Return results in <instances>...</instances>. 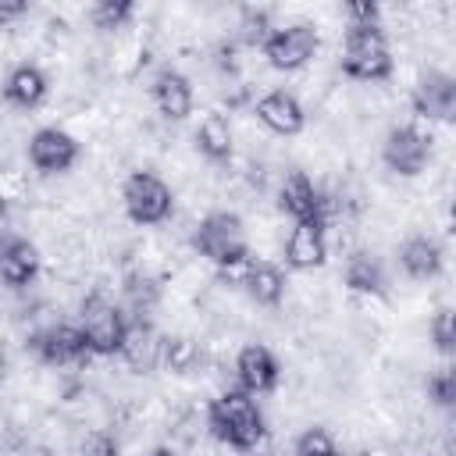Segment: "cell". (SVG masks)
<instances>
[{
    "label": "cell",
    "mask_w": 456,
    "mask_h": 456,
    "mask_svg": "<svg viewBox=\"0 0 456 456\" xmlns=\"http://www.w3.org/2000/svg\"><path fill=\"white\" fill-rule=\"evenodd\" d=\"M285 274L271 264V260H256L253 256V267H249V278H246V299L253 306H264V310H274L281 299H285Z\"/></svg>",
    "instance_id": "44dd1931"
},
{
    "label": "cell",
    "mask_w": 456,
    "mask_h": 456,
    "mask_svg": "<svg viewBox=\"0 0 456 456\" xmlns=\"http://www.w3.org/2000/svg\"><path fill=\"white\" fill-rule=\"evenodd\" d=\"M132 14H135V7H132L128 0H103V4H93V7H89V21H93V28H100V32L128 28Z\"/></svg>",
    "instance_id": "cb8c5ba5"
},
{
    "label": "cell",
    "mask_w": 456,
    "mask_h": 456,
    "mask_svg": "<svg viewBox=\"0 0 456 456\" xmlns=\"http://www.w3.org/2000/svg\"><path fill=\"white\" fill-rule=\"evenodd\" d=\"M392 46L385 39V28H346L342 43V71L356 82H385L392 75Z\"/></svg>",
    "instance_id": "277c9868"
},
{
    "label": "cell",
    "mask_w": 456,
    "mask_h": 456,
    "mask_svg": "<svg viewBox=\"0 0 456 456\" xmlns=\"http://www.w3.org/2000/svg\"><path fill=\"white\" fill-rule=\"evenodd\" d=\"M292 456H342V445H338L335 435H328L324 428H306V431L296 438Z\"/></svg>",
    "instance_id": "484cf974"
},
{
    "label": "cell",
    "mask_w": 456,
    "mask_h": 456,
    "mask_svg": "<svg viewBox=\"0 0 456 456\" xmlns=\"http://www.w3.org/2000/svg\"><path fill=\"white\" fill-rule=\"evenodd\" d=\"M253 114H256V121H260L267 132L285 135V139H289V135H299L303 125H306V110H303L299 96L289 93V89H271V93H264V96L253 103Z\"/></svg>",
    "instance_id": "8fae6325"
},
{
    "label": "cell",
    "mask_w": 456,
    "mask_h": 456,
    "mask_svg": "<svg viewBox=\"0 0 456 456\" xmlns=\"http://www.w3.org/2000/svg\"><path fill=\"white\" fill-rule=\"evenodd\" d=\"M328 260V228L321 221H296L285 235V264L292 271H317Z\"/></svg>",
    "instance_id": "7c38bea8"
},
{
    "label": "cell",
    "mask_w": 456,
    "mask_h": 456,
    "mask_svg": "<svg viewBox=\"0 0 456 456\" xmlns=\"http://www.w3.org/2000/svg\"><path fill=\"white\" fill-rule=\"evenodd\" d=\"M410 103H413V110L424 121H449V125H456V75L442 71V68L424 71L417 78L413 93H410Z\"/></svg>",
    "instance_id": "9c48e42d"
},
{
    "label": "cell",
    "mask_w": 456,
    "mask_h": 456,
    "mask_svg": "<svg viewBox=\"0 0 456 456\" xmlns=\"http://www.w3.org/2000/svg\"><path fill=\"white\" fill-rule=\"evenodd\" d=\"M28 346H32V353H36L46 367H57V370H64V367H68V370L86 367L89 356H93V349H89L82 328H78V324H64V321L50 324V328H43V331H32V335H28Z\"/></svg>",
    "instance_id": "52a82bcc"
},
{
    "label": "cell",
    "mask_w": 456,
    "mask_h": 456,
    "mask_svg": "<svg viewBox=\"0 0 456 456\" xmlns=\"http://www.w3.org/2000/svg\"><path fill=\"white\" fill-rule=\"evenodd\" d=\"M424 392L431 395L435 406H442V410H456V360L438 363V367L428 374Z\"/></svg>",
    "instance_id": "603a6c76"
},
{
    "label": "cell",
    "mask_w": 456,
    "mask_h": 456,
    "mask_svg": "<svg viewBox=\"0 0 456 456\" xmlns=\"http://www.w3.org/2000/svg\"><path fill=\"white\" fill-rule=\"evenodd\" d=\"M278 374H281V367L264 342H249L235 353V381L242 392H249V395L271 392L278 385Z\"/></svg>",
    "instance_id": "9a60e30c"
},
{
    "label": "cell",
    "mask_w": 456,
    "mask_h": 456,
    "mask_svg": "<svg viewBox=\"0 0 456 456\" xmlns=\"http://www.w3.org/2000/svg\"><path fill=\"white\" fill-rule=\"evenodd\" d=\"M150 456H178V452H175V449H167V445H160V449H153Z\"/></svg>",
    "instance_id": "f1b7e54d"
},
{
    "label": "cell",
    "mask_w": 456,
    "mask_h": 456,
    "mask_svg": "<svg viewBox=\"0 0 456 456\" xmlns=\"http://www.w3.org/2000/svg\"><path fill=\"white\" fill-rule=\"evenodd\" d=\"M278 210L289 214L292 221H321L324 210V196L321 189L310 182L306 171H289L278 178Z\"/></svg>",
    "instance_id": "4fadbf2b"
},
{
    "label": "cell",
    "mask_w": 456,
    "mask_h": 456,
    "mask_svg": "<svg viewBox=\"0 0 456 456\" xmlns=\"http://www.w3.org/2000/svg\"><path fill=\"white\" fill-rule=\"evenodd\" d=\"M25 153H28V164L36 171H43V175H64L78 160V139L71 132H64V128H39V132H32Z\"/></svg>",
    "instance_id": "30bf717a"
},
{
    "label": "cell",
    "mask_w": 456,
    "mask_h": 456,
    "mask_svg": "<svg viewBox=\"0 0 456 456\" xmlns=\"http://www.w3.org/2000/svg\"><path fill=\"white\" fill-rule=\"evenodd\" d=\"M207 431L214 442H221L232 452H253L267 438V420L260 406L249 399V392H221L207 406Z\"/></svg>",
    "instance_id": "6da1fadb"
},
{
    "label": "cell",
    "mask_w": 456,
    "mask_h": 456,
    "mask_svg": "<svg viewBox=\"0 0 456 456\" xmlns=\"http://www.w3.org/2000/svg\"><path fill=\"white\" fill-rule=\"evenodd\" d=\"M150 93H153V103L164 121H185L192 114V82L178 68H160L153 75Z\"/></svg>",
    "instance_id": "2e32d148"
},
{
    "label": "cell",
    "mask_w": 456,
    "mask_h": 456,
    "mask_svg": "<svg viewBox=\"0 0 456 456\" xmlns=\"http://www.w3.org/2000/svg\"><path fill=\"white\" fill-rule=\"evenodd\" d=\"M46 89H50V86H46V75H43L39 64H18V68L7 75L4 96H7L11 107L32 110V107H39V103L46 100Z\"/></svg>",
    "instance_id": "7402d4cb"
},
{
    "label": "cell",
    "mask_w": 456,
    "mask_h": 456,
    "mask_svg": "<svg viewBox=\"0 0 456 456\" xmlns=\"http://www.w3.org/2000/svg\"><path fill=\"white\" fill-rule=\"evenodd\" d=\"M164 346H167V335H160L153 328V321H132L118 356L135 374H153L157 367H164Z\"/></svg>",
    "instance_id": "5bb4252c"
},
{
    "label": "cell",
    "mask_w": 456,
    "mask_h": 456,
    "mask_svg": "<svg viewBox=\"0 0 456 456\" xmlns=\"http://www.w3.org/2000/svg\"><path fill=\"white\" fill-rule=\"evenodd\" d=\"M39 264H43V256H39L36 242L7 235L4 253H0V274L11 289H28L39 278Z\"/></svg>",
    "instance_id": "ac0fdd59"
},
{
    "label": "cell",
    "mask_w": 456,
    "mask_h": 456,
    "mask_svg": "<svg viewBox=\"0 0 456 456\" xmlns=\"http://www.w3.org/2000/svg\"><path fill=\"white\" fill-rule=\"evenodd\" d=\"M75 456H121V445H118L114 431H107V428H89V431L78 438Z\"/></svg>",
    "instance_id": "4316f807"
},
{
    "label": "cell",
    "mask_w": 456,
    "mask_h": 456,
    "mask_svg": "<svg viewBox=\"0 0 456 456\" xmlns=\"http://www.w3.org/2000/svg\"><path fill=\"white\" fill-rule=\"evenodd\" d=\"M346 289L360 299H378L385 292V267L370 249H360L353 256H346Z\"/></svg>",
    "instance_id": "ffe728a7"
},
{
    "label": "cell",
    "mask_w": 456,
    "mask_h": 456,
    "mask_svg": "<svg viewBox=\"0 0 456 456\" xmlns=\"http://www.w3.org/2000/svg\"><path fill=\"white\" fill-rule=\"evenodd\" d=\"M192 139H196V150L210 164H224V160L235 157V128H232V121L221 110L203 114L200 125H196V132H192Z\"/></svg>",
    "instance_id": "d6986e66"
},
{
    "label": "cell",
    "mask_w": 456,
    "mask_h": 456,
    "mask_svg": "<svg viewBox=\"0 0 456 456\" xmlns=\"http://www.w3.org/2000/svg\"><path fill=\"white\" fill-rule=\"evenodd\" d=\"M121 207H125L132 224L153 228V224H164L175 214V192L160 175L132 171L125 178V185H121Z\"/></svg>",
    "instance_id": "5b68a950"
},
{
    "label": "cell",
    "mask_w": 456,
    "mask_h": 456,
    "mask_svg": "<svg viewBox=\"0 0 456 456\" xmlns=\"http://www.w3.org/2000/svg\"><path fill=\"white\" fill-rule=\"evenodd\" d=\"M431 132H424L420 125L413 121H403V125H392L385 132V142H381V160L392 175L399 178H417L428 160H431Z\"/></svg>",
    "instance_id": "8992f818"
},
{
    "label": "cell",
    "mask_w": 456,
    "mask_h": 456,
    "mask_svg": "<svg viewBox=\"0 0 456 456\" xmlns=\"http://www.w3.org/2000/svg\"><path fill=\"white\" fill-rule=\"evenodd\" d=\"M128 317L125 306H118L114 299L103 296V289H93L82 303H78V328L93 349V356H118L128 335Z\"/></svg>",
    "instance_id": "7a4b0ae2"
},
{
    "label": "cell",
    "mask_w": 456,
    "mask_h": 456,
    "mask_svg": "<svg viewBox=\"0 0 456 456\" xmlns=\"http://www.w3.org/2000/svg\"><path fill=\"white\" fill-rule=\"evenodd\" d=\"M189 242H192V249L200 256H207L217 267L232 264L239 256H249L246 228H242V217L235 210H210V214H203L200 224L192 228Z\"/></svg>",
    "instance_id": "3957f363"
},
{
    "label": "cell",
    "mask_w": 456,
    "mask_h": 456,
    "mask_svg": "<svg viewBox=\"0 0 456 456\" xmlns=\"http://www.w3.org/2000/svg\"><path fill=\"white\" fill-rule=\"evenodd\" d=\"M428 335L442 356H456V306H438L431 314Z\"/></svg>",
    "instance_id": "d4e9b609"
},
{
    "label": "cell",
    "mask_w": 456,
    "mask_h": 456,
    "mask_svg": "<svg viewBox=\"0 0 456 456\" xmlns=\"http://www.w3.org/2000/svg\"><path fill=\"white\" fill-rule=\"evenodd\" d=\"M317 46H321V32L314 21H289L274 28V36L264 46V57L274 71H299L314 61Z\"/></svg>",
    "instance_id": "ba28073f"
},
{
    "label": "cell",
    "mask_w": 456,
    "mask_h": 456,
    "mask_svg": "<svg viewBox=\"0 0 456 456\" xmlns=\"http://www.w3.org/2000/svg\"><path fill=\"white\" fill-rule=\"evenodd\" d=\"M449 224H452V235H456V192H452V200H449Z\"/></svg>",
    "instance_id": "83f0119b"
},
{
    "label": "cell",
    "mask_w": 456,
    "mask_h": 456,
    "mask_svg": "<svg viewBox=\"0 0 456 456\" xmlns=\"http://www.w3.org/2000/svg\"><path fill=\"white\" fill-rule=\"evenodd\" d=\"M399 267L406 278L413 281H431L442 274L445 267V253L442 246L431 239V235H410L403 246H399Z\"/></svg>",
    "instance_id": "e0dca14e"
}]
</instances>
